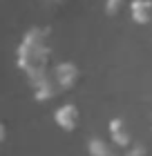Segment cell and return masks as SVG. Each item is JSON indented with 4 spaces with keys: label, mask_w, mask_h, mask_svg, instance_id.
I'll return each instance as SVG.
<instances>
[{
    "label": "cell",
    "mask_w": 152,
    "mask_h": 156,
    "mask_svg": "<svg viewBox=\"0 0 152 156\" xmlns=\"http://www.w3.org/2000/svg\"><path fill=\"white\" fill-rule=\"evenodd\" d=\"M16 65L29 80V85L40 83L54 74V45L49 27H32L25 31L16 49Z\"/></svg>",
    "instance_id": "1"
},
{
    "label": "cell",
    "mask_w": 152,
    "mask_h": 156,
    "mask_svg": "<svg viewBox=\"0 0 152 156\" xmlns=\"http://www.w3.org/2000/svg\"><path fill=\"white\" fill-rule=\"evenodd\" d=\"M54 76H56V80H58L63 91H72L78 83H81V78H83L81 67H78L76 62H72V60L58 62V65L54 67Z\"/></svg>",
    "instance_id": "2"
},
{
    "label": "cell",
    "mask_w": 152,
    "mask_h": 156,
    "mask_svg": "<svg viewBox=\"0 0 152 156\" xmlns=\"http://www.w3.org/2000/svg\"><path fill=\"white\" fill-rule=\"evenodd\" d=\"M54 123L67 134L76 132L78 125H81V109H78L74 103H63L61 107H56V112H54Z\"/></svg>",
    "instance_id": "3"
},
{
    "label": "cell",
    "mask_w": 152,
    "mask_h": 156,
    "mask_svg": "<svg viewBox=\"0 0 152 156\" xmlns=\"http://www.w3.org/2000/svg\"><path fill=\"white\" fill-rule=\"evenodd\" d=\"M107 134H110V140L119 147V150H130V147H132L134 136H132L130 123H128L125 118H121V116L112 118L110 125H107Z\"/></svg>",
    "instance_id": "4"
},
{
    "label": "cell",
    "mask_w": 152,
    "mask_h": 156,
    "mask_svg": "<svg viewBox=\"0 0 152 156\" xmlns=\"http://www.w3.org/2000/svg\"><path fill=\"white\" fill-rule=\"evenodd\" d=\"M32 94H34V98L38 103H49V101H54L58 94H63V89H61L58 80H56V76L49 74L47 78H43L40 83L32 85Z\"/></svg>",
    "instance_id": "5"
},
{
    "label": "cell",
    "mask_w": 152,
    "mask_h": 156,
    "mask_svg": "<svg viewBox=\"0 0 152 156\" xmlns=\"http://www.w3.org/2000/svg\"><path fill=\"white\" fill-rule=\"evenodd\" d=\"M128 11H130V18L141 27L152 23V0H130Z\"/></svg>",
    "instance_id": "6"
},
{
    "label": "cell",
    "mask_w": 152,
    "mask_h": 156,
    "mask_svg": "<svg viewBox=\"0 0 152 156\" xmlns=\"http://www.w3.org/2000/svg\"><path fill=\"white\" fill-rule=\"evenodd\" d=\"M87 152H90V156H119V147L110 138H103L98 134H94L87 140Z\"/></svg>",
    "instance_id": "7"
},
{
    "label": "cell",
    "mask_w": 152,
    "mask_h": 156,
    "mask_svg": "<svg viewBox=\"0 0 152 156\" xmlns=\"http://www.w3.org/2000/svg\"><path fill=\"white\" fill-rule=\"evenodd\" d=\"M125 7H130L128 0H105L103 9H105V13H107L110 18H117L119 13H123V9H125Z\"/></svg>",
    "instance_id": "8"
},
{
    "label": "cell",
    "mask_w": 152,
    "mask_h": 156,
    "mask_svg": "<svg viewBox=\"0 0 152 156\" xmlns=\"http://www.w3.org/2000/svg\"><path fill=\"white\" fill-rule=\"evenodd\" d=\"M123 156H148V150L143 145H136V147H130Z\"/></svg>",
    "instance_id": "9"
},
{
    "label": "cell",
    "mask_w": 152,
    "mask_h": 156,
    "mask_svg": "<svg viewBox=\"0 0 152 156\" xmlns=\"http://www.w3.org/2000/svg\"><path fill=\"white\" fill-rule=\"evenodd\" d=\"M45 2H49V5H61V2H65V0H45Z\"/></svg>",
    "instance_id": "10"
},
{
    "label": "cell",
    "mask_w": 152,
    "mask_h": 156,
    "mask_svg": "<svg viewBox=\"0 0 152 156\" xmlns=\"http://www.w3.org/2000/svg\"><path fill=\"white\" fill-rule=\"evenodd\" d=\"M150 125H152V123H150Z\"/></svg>",
    "instance_id": "11"
}]
</instances>
